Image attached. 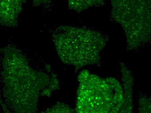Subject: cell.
I'll return each mask as SVG.
<instances>
[{"instance_id":"7a4b0ae2","label":"cell","mask_w":151,"mask_h":113,"mask_svg":"<svg viewBox=\"0 0 151 113\" xmlns=\"http://www.w3.org/2000/svg\"><path fill=\"white\" fill-rule=\"evenodd\" d=\"M52 37L62 61L77 68L97 64L106 44L100 33L73 27H58Z\"/></svg>"},{"instance_id":"277c9868","label":"cell","mask_w":151,"mask_h":113,"mask_svg":"<svg viewBox=\"0 0 151 113\" xmlns=\"http://www.w3.org/2000/svg\"><path fill=\"white\" fill-rule=\"evenodd\" d=\"M112 16L124 29L129 47H139L150 40V1H112Z\"/></svg>"},{"instance_id":"9c48e42d","label":"cell","mask_w":151,"mask_h":113,"mask_svg":"<svg viewBox=\"0 0 151 113\" xmlns=\"http://www.w3.org/2000/svg\"><path fill=\"white\" fill-rule=\"evenodd\" d=\"M69 6L74 10H83L90 6L99 3L97 1H70Z\"/></svg>"},{"instance_id":"3957f363","label":"cell","mask_w":151,"mask_h":113,"mask_svg":"<svg viewBox=\"0 0 151 113\" xmlns=\"http://www.w3.org/2000/svg\"><path fill=\"white\" fill-rule=\"evenodd\" d=\"M78 80L76 113H117L123 100L118 81L102 78L86 70L80 73Z\"/></svg>"},{"instance_id":"6da1fadb","label":"cell","mask_w":151,"mask_h":113,"mask_svg":"<svg viewBox=\"0 0 151 113\" xmlns=\"http://www.w3.org/2000/svg\"><path fill=\"white\" fill-rule=\"evenodd\" d=\"M3 65L1 103L6 113H35L40 95L49 96L59 88L55 74L35 70L20 54L6 53Z\"/></svg>"},{"instance_id":"52a82bcc","label":"cell","mask_w":151,"mask_h":113,"mask_svg":"<svg viewBox=\"0 0 151 113\" xmlns=\"http://www.w3.org/2000/svg\"><path fill=\"white\" fill-rule=\"evenodd\" d=\"M35 113H76V112L66 104L57 102L45 112Z\"/></svg>"},{"instance_id":"ba28073f","label":"cell","mask_w":151,"mask_h":113,"mask_svg":"<svg viewBox=\"0 0 151 113\" xmlns=\"http://www.w3.org/2000/svg\"><path fill=\"white\" fill-rule=\"evenodd\" d=\"M139 113H151V98L142 94L139 99Z\"/></svg>"},{"instance_id":"8992f818","label":"cell","mask_w":151,"mask_h":113,"mask_svg":"<svg viewBox=\"0 0 151 113\" xmlns=\"http://www.w3.org/2000/svg\"><path fill=\"white\" fill-rule=\"evenodd\" d=\"M21 5L20 1H0L1 23L9 26L15 24Z\"/></svg>"},{"instance_id":"5b68a950","label":"cell","mask_w":151,"mask_h":113,"mask_svg":"<svg viewBox=\"0 0 151 113\" xmlns=\"http://www.w3.org/2000/svg\"><path fill=\"white\" fill-rule=\"evenodd\" d=\"M123 85V100L117 113H133V77L132 73L124 64L121 65Z\"/></svg>"}]
</instances>
